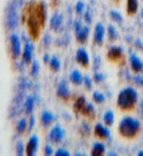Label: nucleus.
Instances as JSON below:
<instances>
[{
	"instance_id": "obj_1",
	"label": "nucleus",
	"mask_w": 143,
	"mask_h": 156,
	"mask_svg": "<svg viewBox=\"0 0 143 156\" xmlns=\"http://www.w3.org/2000/svg\"><path fill=\"white\" fill-rule=\"evenodd\" d=\"M23 21L26 23L27 28H28L29 36L34 40H37L44 26L40 23V19L35 10V1L28 2L25 6L23 11Z\"/></svg>"
},
{
	"instance_id": "obj_2",
	"label": "nucleus",
	"mask_w": 143,
	"mask_h": 156,
	"mask_svg": "<svg viewBox=\"0 0 143 156\" xmlns=\"http://www.w3.org/2000/svg\"><path fill=\"white\" fill-rule=\"evenodd\" d=\"M141 123L132 116H125L119 124V134L125 140H134L140 134Z\"/></svg>"
},
{
	"instance_id": "obj_3",
	"label": "nucleus",
	"mask_w": 143,
	"mask_h": 156,
	"mask_svg": "<svg viewBox=\"0 0 143 156\" xmlns=\"http://www.w3.org/2000/svg\"><path fill=\"white\" fill-rule=\"evenodd\" d=\"M138 93L133 87H125L119 93L116 105L122 112H132L137 107Z\"/></svg>"
},
{
	"instance_id": "obj_4",
	"label": "nucleus",
	"mask_w": 143,
	"mask_h": 156,
	"mask_svg": "<svg viewBox=\"0 0 143 156\" xmlns=\"http://www.w3.org/2000/svg\"><path fill=\"white\" fill-rule=\"evenodd\" d=\"M10 42V52L13 59H17L21 54V46H20V39L16 34H11L9 38Z\"/></svg>"
},
{
	"instance_id": "obj_5",
	"label": "nucleus",
	"mask_w": 143,
	"mask_h": 156,
	"mask_svg": "<svg viewBox=\"0 0 143 156\" xmlns=\"http://www.w3.org/2000/svg\"><path fill=\"white\" fill-rule=\"evenodd\" d=\"M106 57L112 62H121V60L124 59L123 49L121 47H117V46H113L107 50Z\"/></svg>"
},
{
	"instance_id": "obj_6",
	"label": "nucleus",
	"mask_w": 143,
	"mask_h": 156,
	"mask_svg": "<svg viewBox=\"0 0 143 156\" xmlns=\"http://www.w3.org/2000/svg\"><path fill=\"white\" fill-rule=\"evenodd\" d=\"M64 136H65V132H64V129L59 125H55L48 134V138L53 144L61 143L63 138H64Z\"/></svg>"
},
{
	"instance_id": "obj_7",
	"label": "nucleus",
	"mask_w": 143,
	"mask_h": 156,
	"mask_svg": "<svg viewBox=\"0 0 143 156\" xmlns=\"http://www.w3.org/2000/svg\"><path fill=\"white\" fill-rule=\"evenodd\" d=\"M76 62L78 65L82 66L83 68H88L90 67V56H88L87 51L85 48H78L76 51V56H75Z\"/></svg>"
},
{
	"instance_id": "obj_8",
	"label": "nucleus",
	"mask_w": 143,
	"mask_h": 156,
	"mask_svg": "<svg viewBox=\"0 0 143 156\" xmlns=\"http://www.w3.org/2000/svg\"><path fill=\"white\" fill-rule=\"evenodd\" d=\"M18 23V18H17V12H16V7L9 6L7 9V27L8 29H15Z\"/></svg>"
},
{
	"instance_id": "obj_9",
	"label": "nucleus",
	"mask_w": 143,
	"mask_h": 156,
	"mask_svg": "<svg viewBox=\"0 0 143 156\" xmlns=\"http://www.w3.org/2000/svg\"><path fill=\"white\" fill-rule=\"evenodd\" d=\"M104 36H105V28L102 23H96L94 28V36H93V42L95 45L102 46L104 42Z\"/></svg>"
},
{
	"instance_id": "obj_10",
	"label": "nucleus",
	"mask_w": 143,
	"mask_h": 156,
	"mask_svg": "<svg viewBox=\"0 0 143 156\" xmlns=\"http://www.w3.org/2000/svg\"><path fill=\"white\" fill-rule=\"evenodd\" d=\"M94 136L98 140H108L110 138V130L103 124L97 123L94 127Z\"/></svg>"
},
{
	"instance_id": "obj_11",
	"label": "nucleus",
	"mask_w": 143,
	"mask_h": 156,
	"mask_svg": "<svg viewBox=\"0 0 143 156\" xmlns=\"http://www.w3.org/2000/svg\"><path fill=\"white\" fill-rule=\"evenodd\" d=\"M130 65L132 72L135 74H141L143 72V62L135 54H132L130 56Z\"/></svg>"
},
{
	"instance_id": "obj_12",
	"label": "nucleus",
	"mask_w": 143,
	"mask_h": 156,
	"mask_svg": "<svg viewBox=\"0 0 143 156\" xmlns=\"http://www.w3.org/2000/svg\"><path fill=\"white\" fill-rule=\"evenodd\" d=\"M57 96L59 98H62L63 101H68L69 97H71V93H69V89L67 87V83L64 79L59 81L58 87H57Z\"/></svg>"
},
{
	"instance_id": "obj_13",
	"label": "nucleus",
	"mask_w": 143,
	"mask_h": 156,
	"mask_svg": "<svg viewBox=\"0 0 143 156\" xmlns=\"http://www.w3.org/2000/svg\"><path fill=\"white\" fill-rule=\"evenodd\" d=\"M37 148H38V137L37 135H33L26 145V155L34 156L37 152Z\"/></svg>"
},
{
	"instance_id": "obj_14",
	"label": "nucleus",
	"mask_w": 143,
	"mask_h": 156,
	"mask_svg": "<svg viewBox=\"0 0 143 156\" xmlns=\"http://www.w3.org/2000/svg\"><path fill=\"white\" fill-rule=\"evenodd\" d=\"M33 50H34L33 45L29 44V42H26L23 50V60L26 64H31V60H33Z\"/></svg>"
},
{
	"instance_id": "obj_15",
	"label": "nucleus",
	"mask_w": 143,
	"mask_h": 156,
	"mask_svg": "<svg viewBox=\"0 0 143 156\" xmlns=\"http://www.w3.org/2000/svg\"><path fill=\"white\" fill-rule=\"evenodd\" d=\"M63 25V16L61 13H54L50 17V28L54 31H58Z\"/></svg>"
},
{
	"instance_id": "obj_16",
	"label": "nucleus",
	"mask_w": 143,
	"mask_h": 156,
	"mask_svg": "<svg viewBox=\"0 0 143 156\" xmlns=\"http://www.w3.org/2000/svg\"><path fill=\"white\" fill-rule=\"evenodd\" d=\"M75 34H76V40L78 44H86L88 36H90V28L87 26H83V28Z\"/></svg>"
},
{
	"instance_id": "obj_17",
	"label": "nucleus",
	"mask_w": 143,
	"mask_h": 156,
	"mask_svg": "<svg viewBox=\"0 0 143 156\" xmlns=\"http://www.w3.org/2000/svg\"><path fill=\"white\" fill-rule=\"evenodd\" d=\"M55 119V116L53 113L48 111H44L42 113V116H40V122H42V125L44 127H48L49 125H52L53 122Z\"/></svg>"
},
{
	"instance_id": "obj_18",
	"label": "nucleus",
	"mask_w": 143,
	"mask_h": 156,
	"mask_svg": "<svg viewBox=\"0 0 143 156\" xmlns=\"http://www.w3.org/2000/svg\"><path fill=\"white\" fill-rule=\"evenodd\" d=\"M81 114L83 115V116L90 118V119H94L95 118L94 106H93L91 103H86V105H85L84 107H83V109L81 111Z\"/></svg>"
},
{
	"instance_id": "obj_19",
	"label": "nucleus",
	"mask_w": 143,
	"mask_h": 156,
	"mask_svg": "<svg viewBox=\"0 0 143 156\" xmlns=\"http://www.w3.org/2000/svg\"><path fill=\"white\" fill-rule=\"evenodd\" d=\"M34 108H35V96H34V95H29V96L26 98V101H25L24 109H25V113H26V114L30 115L33 113Z\"/></svg>"
},
{
	"instance_id": "obj_20",
	"label": "nucleus",
	"mask_w": 143,
	"mask_h": 156,
	"mask_svg": "<svg viewBox=\"0 0 143 156\" xmlns=\"http://www.w3.org/2000/svg\"><path fill=\"white\" fill-rule=\"evenodd\" d=\"M69 80L72 81V84L74 85H82L83 80H84V77L82 75V73L77 69H74L73 72L71 73V75H69Z\"/></svg>"
},
{
	"instance_id": "obj_21",
	"label": "nucleus",
	"mask_w": 143,
	"mask_h": 156,
	"mask_svg": "<svg viewBox=\"0 0 143 156\" xmlns=\"http://www.w3.org/2000/svg\"><path fill=\"white\" fill-rule=\"evenodd\" d=\"M139 9L138 0H127V12L129 16H134Z\"/></svg>"
},
{
	"instance_id": "obj_22",
	"label": "nucleus",
	"mask_w": 143,
	"mask_h": 156,
	"mask_svg": "<svg viewBox=\"0 0 143 156\" xmlns=\"http://www.w3.org/2000/svg\"><path fill=\"white\" fill-rule=\"evenodd\" d=\"M105 152V145L101 142H96L93 144L92 146V152L91 155L93 156H102Z\"/></svg>"
},
{
	"instance_id": "obj_23",
	"label": "nucleus",
	"mask_w": 143,
	"mask_h": 156,
	"mask_svg": "<svg viewBox=\"0 0 143 156\" xmlns=\"http://www.w3.org/2000/svg\"><path fill=\"white\" fill-rule=\"evenodd\" d=\"M107 36H108V40L110 41H115L119 38L117 30L115 29V27L113 25H110V26L107 27Z\"/></svg>"
},
{
	"instance_id": "obj_24",
	"label": "nucleus",
	"mask_w": 143,
	"mask_h": 156,
	"mask_svg": "<svg viewBox=\"0 0 143 156\" xmlns=\"http://www.w3.org/2000/svg\"><path fill=\"white\" fill-rule=\"evenodd\" d=\"M103 122L106 126H111L114 123V113L112 111H106L103 115Z\"/></svg>"
},
{
	"instance_id": "obj_25",
	"label": "nucleus",
	"mask_w": 143,
	"mask_h": 156,
	"mask_svg": "<svg viewBox=\"0 0 143 156\" xmlns=\"http://www.w3.org/2000/svg\"><path fill=\"white\" fill-rule=\"evenodd\" d=\"M85 105H86V99L84 97H78L74 104V112L75 113H81Z\"/></svg>"
},
{
	"instance_id": "obj_26",
	"label": "nucleus",
	"mask_w": 143,
	"mask_h": 156,
	"mask_svg": "<svg viewBox=\"0 0 143 156\" xmlns=\"http://www.w3.org/2000/svg\"><path fill=\"white\" fill-rule=\"evenodd\" d=\"M49 68L52 69L53 72H58L59 69H61V62H59V59L57 57H52L50 60H49Z\"/></svg>"
},
{
	"instance_id": "obj_27",
	"label": "nucleus",
	"mask_w": 143,
	"mask_h": 156,
	"mask_svg": "<svg viewBox=\"0 0 143 156\" xmlns=\"http://www.w3.org/2000/svg\"><path fill=\"white\" fill-rule=\"evenodd\" d=\"M27 129V120L25 118H21V119L17 123L16 130L18 134H24Z\"/></svg>"
},
{
	"instance_id": "obj_28",
	"label": "nucleus",
	"mask_w": 143,
	"mask_h": 156,
	"mask_svg": "<svg viewBox=\"0 0 143 156\" xmlns=\"http://www.w3.org/2000/svg\"><path fill=\"white\" fill-rule=\"evenodd\" d=\"M93 99H94L96 104H102L105 101V96L100 91H94L93 93Z\"/></svg>"
},
{
	"instance_id": "obj_29",
	"label": "nucleus",
	"mask_w": 143,
	"mask_h": 156,
	"mask_svg": "<svg viewBox=\"0 0 143 156\" xmlns=\"http://www.w3.org/2000/svg\"><path fill=\"white\" fill-rule=\"evenodd\" d=\"M110 17L114 23H122V20H123V18H122V16H121V13L115 11V10H112V11H111Z\"/></svg>"
},
{
	"instance_id": "obj_30",
	"label": "nucleus",
	"mask_w": 143,
	"mask_h": 156,
	"mask_svg": "<svg viewBox=\"0 0 143 156\" xmlns=\"http://www.w3.org/2000/svg\"><path fill=\"white\" fill-rule=\"evenodd\" d=\"M38 72H39L38 62H37V60H34L33 65H31V69H30V74H31V76H37Z\"/></svg>"
},
{
	"instance_id": "obj_31",
	"label": "nucleus",
	"mask_w": 143,
	"mask_h": 156,
	"mask_svg": "<svg viewBox=\"0 0 143 156\" xmlns=\"http://www.w3.org/2000/svg\"><path fill=\"white\" fill-rule=\"evenodd\" d=\"M84 8H85L84 2L83 1H78V2H76V6H75V11H76V13L81 15L84 11Z\"/></svg>"
},
{
	"instance_id": "obj_32",
	"label": "nucleus",
	"mask_w": 143,
	"mask_h": 156,
	"mask_svg": "<svg viewBox=\"0 0 143 156\" xmlns=\"http://www.w3.org/2000/svg\"><path fill=\"white\" fill-rule=\"evenodd\" d=\"M54 154L56 156H68L69 152L67 150H65V148H63V147H59V148H57V151Z\"/></svg>"
},
{
	"instance_id": "obj_33",
	"label": "nucleus",
	"mask_w": 143,
	"mask_h": 156,
	"mask_svg": "<svg viewBox=\"0 0 143 156\" xmlns=\"http://www.w3.org/2000/svg\"><path fill=\"white\" fill-rule=\"evenodd\" d=\"M17 155H23L24 154V150H26L25 146H24V143L23 140H19L18 143H17Z\"/></svg>"
},
{
	"instance_id": "obj_34",
	"label": "nucleus",
	"mask_w": 143,
	"mask_h": 156,
	"mask_svg": "<svg viewBox=\"0 0 143 156\" xmlns=\"http://www.w3.org/2000/svg\"><path fill=\"white\" fill-rule=\"evenodd\" d=\"M104 80V75L103 74H101V73H96L94 75V81L96 83V84H100L101 81Z\"/></svg>"
},
{
	"instance_id": "obj_35",
	"label": "nucleus",
	"mask_w": 143,
	"mask_h": 156,
	"mask_svg": "<svg viewBox=\"0 0 143 156\" xmlns=\"http://www.w3.org/2000/svg\"><path fill=\"white\" fill-rule=\"evenodd\" d=\"M83 83H84L85 86L87 87V89H91V88H92V79L90 77H88V76H85Z\"/></svg>"
},
{
	"instance_id": "obj_36",
	"label": "nucleus",
	"mask_w": 143,
	"mask_h": 156,
	"mask_svg": "<svg viewBox=\"0 0 143 156\" xmlns=\"http://www.w3.org/2000/svg\"><path fill=\"white\" fill-rule=\"evenodd\" d=\"M83 28V23H82L81 20H76L75 21V25H74V29H75V33H77L79 30Z\"/></svg>"
},
{
	"instance_id": "obj_37",
	"label": "nucleus",
	"mask_w": 143,
	"mask_h": 156,
	"mask_svg": "<svg viewBox=\"0 0 143 156\" xmlns=\"http://www.w3.org/2000/svg\"><path fill=\"white\" fill-rule=\"evenodd\" d=\"M134 81H135V84H138L139 86H142L143 87V77L140 75H137L134 76Z\"/></svg>"
},
{
	"instance_id": "obj_38",
	"label": "nucleus",
	"mask_w": 143,
	"mask_h": 156,
	"mask_svg": "<svg viewBox=\"0 0 143 156\" xmlns=\"http://www.w3.org/2000/svg\"><path fill=\"white\" fill-rule=\"evenodd\" d=\"M44 153H45V155H53V148L50 145H47V146H45V148H44Z\"/></svg>"
},
{
	"instance_id": "obj_39",
	"label": "nucleus",
	"mask_w": 143,
	"mask_h": 156,
	"mask_svg": "<svg viewBox=\"0 0 143 156\" xmlns=\"http://www.w3.org/2000/svg\"><path fill=\"white\" fill-rule=\"evenodd\" d=\"M135 47H137L139 50L143 51V41L142 40H137V41H135Z\"/></svg>"
},
{
	"instance_id": "obj_40",
	"label": "nucleus",
	"mask_w": 143,
	"mask_h": 156,
	"mask_svg": "<svg viewBox=\"0 0 143 156\" xmlns=\"http://www.w3.org/2000/svg\"><path fill=\"white\" fill-rule=\"evenodd\" d=\"M34 124H35V117L31 115L29 118V125H28V129H31L34 127Z\"/></svg>"
},
{
	"instance_id": "obj_41",
	"label": "nucleus",
	"mask_w": 143,
	"mask_h": 156,
	"mask_svg": "<svg viewBox=\"0 0 143 156\" xmlns=\"http://www.w3.org/2000/svg\"><path fill=\"white\" fill-rule=\"evenodd\" d=\"M84 18H85V19H86V23H91V16H90V13H88V12L85 13Z\"/></svg>"
},
{
	"instance_id": "obj_42",
	"label": "nucleus",
	"mask_w": 143,
	"mask_h": 156,
	"mask_svg": "<svg viewBox=\"0 0 143 156\" xmlns=\"http://www.w3.org/2000/svg\"><path fill=\"white\" fill-rule=\"evenodd\" d=\"M49 60H50V59H49V55L48 54H46V55L44 56V62H45V64H48Z\"/></svg>"
},
{
	"instance_id": "obj_43",
	"label": "nucleus",
	"mask_w": 143,
	"mask_h": 156,
	"mask_svg": "<svg viewBox=\"0 0 143 156\" xmlns=\"http://www.w3.org/2000/svg\"><path fill=\"white\" fill-rule=\"evenodd\" d=\"M141 112H142V116H143V101L141 103Z\"/></svg>"
},
{
	"instance_id": "obj_44",
	"label": "nucleus",
	"mask_w": 143,
	"mask_h": 156,
	"mask_svg": "<svg viewBox=\"0 0 143 156\" xmlns=\"http://www.w3.org/2000/svg\"><path fill=\"white\" fill-rule=\"evenodd\" d=\"M138 155L142 156V155H143V151H140V152H139V153H138Z\"/></svg>"
},
{
	"instance_id": "obj_45",
	"label": "nucleus",
	"mask_w": 143,
	"mask_h": 156,
	"mask_svg": "<svg viewBox=\"0 0 143 156\" xmlns=\"http://www.w3.org/2000/svg\"><path fill=\"white\" fill-rule=\"evenodd\" d=\"M141 16H142V18H143V9H142V11H141Z\"/></svg>"
},
{
	"instance_id": "obj_46",
	"label": "nucleus",
	"mask_w": 143,
	"mask_h": 156,
	"mask_svg": "<svg viewBox=\"0 0 143 156\" xmlns=\"http://www.w3.org/2000/svg\"><path fill=\"white\" fill-rule=\"evenodd\" d=\"M115 1H120V0H115Z\"/></svg>"
}]
</instances>
